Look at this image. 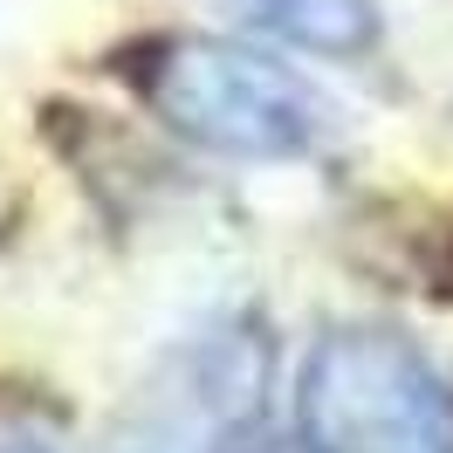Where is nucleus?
<instances>
[{"label": "nucleus", "mask_w": 453, "mask_h": 453, "mask_svg": "<svg viewBox=\"0 0 453 453\" xmlns=\"http://www.w3.org/2000/svg\"><path fill=\"white\" fill-rule=\"evenodd\" d=\"M138 96L165 117V131L213 158L241 165H296L316 158L337 131V104L296 76L288 62L234 49L213 35H172L138 56Z\"/></svg>", "instance_id": "f257e3e1"}, {"label": "nucleus", "mask_w": 453, "mask_h": 453, "mask_svg": "<svg viewBox=\"0 0 453 453\" xmlns=\"http://www.w3.org/2000/svg\"><path fill=\"white\" fill-rule=\"evenodd\" d=\"M220 14H234L241 28L268 35L282 49H303V56H365L378 49V0H213Z\"/></svg>", "instance_id": "20e7f679"}, {"label": "nucleus", "mask_w": 453, "mask_h": 453, "mask_svg": "<svg viewBox=\"0 0 453 453\" xmlns=\"http://www.w3.org/2000/svg\"><path fill=\"white\" fill-rule=\"evenodd\" d=\"M131 453H303L275 405V343L255 316H220L144 378Z\"/></svg>", "instance_id": "7ed1b4c3"}, {"label": "nucleus", "mask_w": 453, "mask_h": 453, "mask_svg": "<svg viewBox=\"0 0 453 453\" xmlns=\"http://www.w3.org/2000/svg\"><path fill=\"white\" fill-rule=\"evenodd\" d=\"M0 453H89V447L42 405H0Z\"/></svg>", "instance_id": "39448f33"}, {"label": "nucleus", "mask_w": 453, "mask_h": 453, "mask_svg": "<svg viewBox=\"0 0 453 453\" xmlns=\"http://www.w3.org/2000/svg\"><path fill=\"white\" fill-rule=\"evenodd\" d=\"M303 453H453V378L392 323H330L296 378Z\"/></svg>", "instance_id": "f03ea898"}]
</instances>
